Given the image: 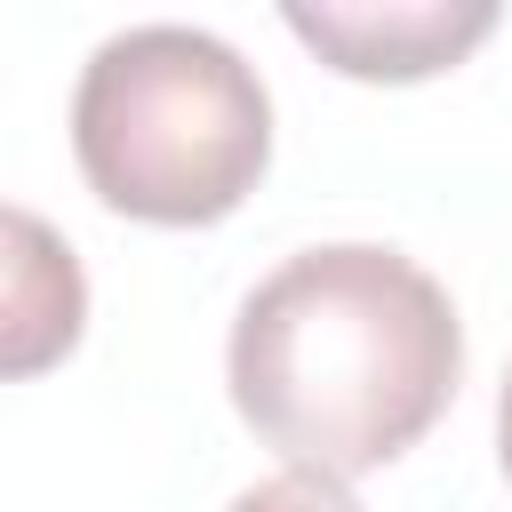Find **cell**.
<instances>
[{
  "label": "cell",
  "instance_id": "4",
  "mask_svg": "<svg viewBox=\"0 0 512 512\" xmlns=\"http://www.w3.org/2000/svg\"><path fill=\"white\" fill-rule=\"evenodd\" d=\"M80 328H88V272L72 240L48 216L0 200V384L64 368Z\"/></svg>",
  "mask_w": 512,
  "mask_h": 512
},
{
  "label": "cell",
  "instance_id": "3",
  "mask_svg": "<svg viewBox=\"0 0 512 512\" xmlns=\"http://www.w3.org/2000/svg\"><path fill=\"white\" fill-rule=\"evenodd\" d=\"M288 32L320 48L344 80H432L496 32V8L488 0H384V8L320 0V8H288Z\"/></svg>",
  "mask_w": 512,
  "mask_h": 512
},
{
  "label": "cell",
  "instance_id": "1",
  "mask_svg": "<svg viewBox=\"0 0 512 512\" xmlns=\"http://www.w3.org/2000/svg\"><path fill=\"white\" fill-rule=\"evenodd\" d=\"M464 376L448 288L376 240H328L272 264L232 320L224 384L240 424L288 472L352 480L408 456Z\"/></svg>",
  "mask_w": 512,
  "mask_h": 512
},
{
  "label": "cell",
  "instance_id": "2",
  "mask_svg": "<svg viewBox=\"0 0 512 512\" xmlns=\"http://www.w3.org/2000/svg\"><path fill=\"white\" fill-rule=\"evenodd\" d=\"M72 160L112 216L216 224L272 160V96L232 40L200 24H128L80 64Z\"/></svg>",
  "mask_w": 512,
  "mask_h": 512
},
{
  "label": "cell",
  "instance_id": "5",
  "mask_svg": "<svg viewBox=\"0 0 512 512\" xmlns=\"http://www.w3.org/2000/svg\"><path fill=\"white\" fill-rule=\"evenodd\" d=\"M224 512H368L344 480H320V472H272L256 488H240Z\"/></svg>",
  "mask_w": 512,
  "mask_h": 512
},
{
  "label": "cell",
  "instance_id": "6",
  "mask_svg": "<svg viewBox=\"0 0 512 512\" xmlns=\"http://www.w3.org/2000/svg\"><path fill=\"white\" fill-rule=\"evenodd\" d=\"M496 456H504V480H512V368H504V392H496Z\"/></svg>",
  "mask_w": 512,
  "mask_h": 512
}]
</instances>
